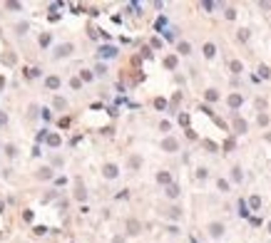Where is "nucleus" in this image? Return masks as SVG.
Instances as JSON below:
<instances>
[{
    "mask_svg": "<svg viewBox=\"0 0 271 243\" xmlns=\"http://www.w3.org/2000/svg\"><path fill=\"white\" fill-rule=\"evenodd\" d=\"M239 213H241V216H249V211H246V204H244V201H239Z\"/></svg>",
    "mask_w": 271,
    "mask_h": 243,
    "instance_id": "aec40b11",
    "label": "nucleus"
},
{
    "mask_svg": "<svg viewBox=\"0 0 271 243\" xmlns=\"http://www.w3.org/2000/svg\"><path fill=\"white\" fill-rule=\"evenodd\" d=\"M269 233H271V223H269Z\"/></svg>",
    "mask_w": 271,
    "mask_h": 243,
    "instance_id": "cd10ccee",
    "label": "nucleus"
},
{
    "mask_svg": "<svg viewBox=\"0 0 271 243\" xmlns=\"http://www.w3.org/2000/svg\"><path fill=\"white\" fill-rule=\"evenodd\" d=\"M45 87H47V89H57V87H60V77H47V79H45Z\"/></svg>",
    "mask_w": 271,
    "mask_h": 243,
    "instance_id": "39448f33",
    "label": "nucleus"
},
{
    "mask_svg": "<svg viewBox=\"0 0 271 243\" xmlns=\"http://www.w3.org/2000/svg\"><path fill=\"white\" fill-rule=\"evenodd\" d=\"M65 104H67V102H65V99H60V97L55 99V107H57V109H65Z\"/></svg>",
    "mask_w": 271,
    "mask_h": 243,
    "instance_id": "b1692460",
    "label": "nucleus"
},
{
    "mask_svg": "<svg viewBox=\"0 0 271 243\" xmlns=\"http://www.w3.org/2000/svg\"><path fill=\"white\" fill-rule=\"evenodd\" d=\"M37 176H40V179H50V176H52V169H47V166H45V169H40V171H37Z\"/></svg>",
    "mask_w": 271,
    "mask_h": 243,
    "instance_id": "1a4fd4ad",
    "label": "nucleus"
},
{
    "mask_svg": "<svg viewBox=\"0 0 271 243\" xmlns=\"http://www.w3.org/2000/svg\"><path fill=\"white\" fill-rule=\"evenodd\" d=\"M114 55H117L114 47H102V50H100V57H114Z\"/></svg>",
    "mask_w": 271,
    "mask_h": 243,
    "instance_id": "423d86ee",
    "label": "nucleus"
},
{
    "mask_svg": "<svg viewBox=\"0 0 271 243\" xmlns=\"http://www.w3.org/2000/svg\"><path fill=\"white\" fill-rule=\"evenodd\" d=\"M231 179H234V181H241V169H239V166H234V169H231Z\"/></svg>",
    "mask_w": 271,
    "mask_h": 243,
    "instance_id": "a211bd4d",
    "label": "nucleus"
},
{
    "mask_svg": "<svg viewBox=\"0 0 271 243\" xmlns=\"http://www.w3.org/2000/svg\"><path fill=\"white\" fill-rule=\"evenodd\" d=\"M216 186H219V191H224V194L229 191V181H226V179H219V181H216Z\"/></svg>",
    "mask_w": 271,
    "mask_h": 243,
    "instance_id": "6e6552de",
    "label": "nucleus"
},
{
    "mask_svg": "<svg viewBox=\"0 0 271 243\" xmlns=\"http://www.w3.org/2000/svg\"><path fill=\"white\" fill-rule=\"evenodd\" d=\"M112 243H125V238H122V236H117V238H114Z\"/></svg>",
    "mask_w": 271,
    "mask_h": 243,
    "instance_id": "bb28decb",
    "label": "nucleus"
},
{
    "mask_svg": "<svg viewBox=\"0 0 271 243\" xmlns=\"http://www.w3.org/2000/svg\"><path fill=\"white\" fill-rule=\"evenodd\" d=\"M5 154H8V156H15V146L8 144V146H5Z\"/></svg>",
    "mask_w": 271,
    "mask_h": 243,
    "instance_id": "4be33fe9",
    "label": "nucleus"
},
{
    "mask_svg": "<svg viewBox=\"0 0 271 243\" xmlns=\"http://www.w3.org/2000/svg\"><path fill=\"white\" fill-rule=\"evenodd\" d=\"M47 144H50V146H57V144H60V137H57V134H52V137H47Z\"/></svg>",
    "mask_w": 271,
    "mask_h": 243,
    "instance_id": "2eb2a0df",
    "label": "nucleus"
},
{
    "mask_svg": "<svg viewBox=\"0 0 271 243\" xmlns=\"http://www.w3.org/2000/svg\"><path fill=\"white\" fill-rule=\"evenodd\" d=\"M221 233H224V223H219V221L216 223H209V236L211 238H219Z\"/></svg>",
    "mask_w": 271,
    "mask_h": 243,
    "instance_id": "7ed1b4c3",
    "label": "nucleus"
},
{
    "mask_svg": "<svg viewBox=\"0 0 271 243\" xmlns=\"http://www.w3.org/2000/svg\"><path fill=\"white\" fill-rule=\"evenodd\" d=\"M72 50H75V45H72V42L60 45V47L55 50V60H60V57H70V55H72Z\"/></svg>",
    "mask_w": 271,
    "mask_h": 243,
    "instance_id": "f257e3e1",
    "label": "nucleus"
},
{
    "mask_svg": "<svg viewBox=\"0 0 271 243\" xmlns=\"http://www.w3.org/2000/svg\"><path fill=\"white\" fill-rule=\"evenodd\" d=\"M85 196H87V194H85V189H82V186H77V191H75V199H77V201H85Z\"/></svg>",
    "mask_w": 271,
    "mask_h": 243,
    "instance_id": "9b49d317",
    "label": "nucleus"
},
{
    "mask_svg": "<svg viewBox=\"0 0 271 243\" xmlns=\"http://www.w3.org/2000/svg\"><path fill=\"white\" fill-rule=\"evenodd\" d=\"M169 216H172V218H182V208H177V206L169 208Z\"/></svg>",
    "mask_w": 271,
    "mask_h": 243,
    "instance_id": "4468645a",
    "label": "nucleus"
},
{
    "mask_svg": "<svg viewBox=\"0 0 271 243\" xmlns=\"http://www.w3.org/2000/svg\"><path fill=\"white\" fill-rule=\"evenodd\" d=\"M117 174H120L117 164H104V166H102V176H104V179H117Z\"/></svg>",
    "mask_w": 271,
    "mask_h": 243,
    "instance_id": "f03ea898",
    "label": "nucleus"
},
{
    "mask_svg": "<svg viewBox=\"0 0 271 243\" xmlns=\"http://www.w3.org/2000/svg\"><path fill=\"white\" fill-rule=\"evenodd\" d=\"M261 206V199H259V196H254V199H251V208H259Z\"/></svg>",
    "mask_w": 271,
    "mask_h": 243,
    "instance_id": "5701e85b",
    "label": "nucleus"
},
{
    "mask_svg": "<svg viewBox=\"0 0 271 243\" xmlns=\"http://www.w3.org/2000/svg\"><path fill=\"white\" fill-rule=\"evenodd\" d=\"M229 104H231V107H239V104H241V97H239V94H231V97H229Z\"/></svg>",
    "mask_w": 271,
    "mask_h": 243,
    "instance_id": "ddd939ff",
    "label": "nucleus"
},
{
    "mask_svg": "<svg viewBox=\"0 0 271 243\" xmlns=\"http://www.w3.org/2000/svg\"><path fill=\"white\" fill-rule=\"evenodd\" d=\"M236 132H246V122L244 119H236Z\"/></svg>",
    "mask_w": 271,
    "mask_h": 243,
    "instance_id": "6ab92c4d",
    "label": "nucleus"
},
{
    "mask_svg": "<svg viewBox=\"0 0 271 243\" xmlns=\"http://www.w3.org/2000/svg\"><path fill=\"white\" fill-rule=\"evenodd\" d=\"M206 99H209V102H214V99H219V94H216V89H209V92H206Z\"/></svg>",
    "mask_w": 271,
    "mask_h": 243,
    "instance_id": "f3484780",
    "label": "nucleus"
},
{
    "mask_svg": "<svg viewBox=\"0 0 271 243\" xmlns=\"http://www.w3.org/2000/svg\"><path fill=\"white\" fill-rule=\"evenodd\" d=\"M204 55H206V57H214V45H211V42L204 45Z\"/></svg>",
    "mask_w": 271,
    "mask_h": 243,
    "instance_id": "9d476101",
    "label": "nucleus"
},
{
    "mask_svg": "<svg viewBox=\"0 0 271 243\" xmlns=\"http://www.w3.org/2000/svg\"><path fill=\"white\" fill-rule=\"evenodd\" d=\"M179 52H182V55H189V52H192V45H189V42H179Z\"/></svg>",
    "mask_w": 271,
    "mask_h": 243,
    "instance_id": "0eeeda50",
    "label": "nucleus"
},
{
    "mask_svg": "<svg viewBox=\"0 0 271 243\" xmlns=\"http://www.w3.org/2000/svg\"><path fill=\"white\" fill-rule=\"evenodd\" d=\"M167 194L174 199V196H179V189H177V186H169V189H167Z\"/></svg>",
    "mask_w": 271,
    "mask_h": 243,
    "instance_id": "412c9836",
    "label": "nucleus"
},
{
    "mask_svg": "<svg viewBox=\"0 0 271 243\" xmlns=\"http://www.w3.org/2000/svg\"><path fill=\"white\" fill-rule=\"evenodd\" d=\"M130 166H132V169L139 166V156H132V159H130Z\"/></svg>",
    "mask_w": 271,
    "mask_h": 243,
    "instance_id": "393cba45",
    "label": "nucleus"
},
{
    "mask_svg": "<svg viewBox=\"0 0 271 243\" xmlns=\"http://www.w3.org/2000/svg\"><path fill=\"white\" fill-rule=\"evenodd\" d=\"M127 228H130V233H139V231H137V228H139V223H137V221H130V223H127Z\"/></svg>",
    "mask_w": 271,
    "mask_h": 243,
    "instance_id": "dca6fc26",
    "label": "nucleus"
},
{
    "mask_svg": "<svg viewBox=\"0 0 271 243\" xmlns=\"http://www.w3.org/2000/svg\"><path fill=\"white\" fill-rule=\"evenodd\" d=\"M177 146H179V144H177V139H164V141H162V149H164V151H177Z\"/></svg>",
    "mask_w": 271,
    "mask_h": 243,
    "instance_id": "20e7f679",
    "label": "nucleus"
},
{
    "mask_svg": "<svg viewBox=\"0 0 271 243\" xmlns=\"http://www.w3.org/2000/svg\"><path fill=\"white\" fill-rule=\"evenodd\" d=\"M40 45H42V47L50 45V35H42V37H40Z\"/></svg>",
    "mask_w": 271,
    "mask_h": 243,
    "instance_id": "a878e982",
    "label": "nucleus"
},
{
    "mask_svg": "<svg viewBox=\"0 0 271 243\" xmlns=\"http://www.w3.org/2000/svg\"><path fill=\"white\" fill-rule=\"evenodd\" d=\"M157 181H159V184H169V174H157Z\"/></svg>",
    "mask_w": 271,
    "mask_h": 243,
    "instance_id": "f8f14e48",
    "label": "nucleus"
}]
</instances>
